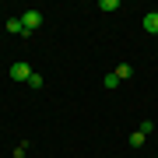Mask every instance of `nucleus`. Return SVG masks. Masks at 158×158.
Masks as SVG:
<instances>
[{"mask_svg": "<svg viewBox=\"0 0 158 158\" xmlns=\"http://www.w3.org/2000/svg\"><path fill=\"white\" fill-rule=\"evenodd\" d=\"M21 25H25V32L32 35V32L42 25V11H25V14H21Z\"/></svg>", "mask_w": 158, "mask_h": 158, "instance_id": "obj_1", "label": "nucleus"}, {"mask_svg": "<svg viewBox=\"0 0 158 158\" xmlns=\"http://www.w3.org/2000/svg\"><path fill=\"white\" fill-rule=\"evenodd\" d=\"M7 74H11V81H25V85H28V77H32V67H28V63H14V67L11 70H7Z\"/></svg>", "mask_w": 158, "mask_h": 158, "instance_id": "obj_2", "label": "nucleus"}, {"mask_svg": "<svg viewBox=\"0 0 158 158\" xmlns=\"http://www.w3.org/2000/svg\"><path fill=\"white\" fill-rule=\"evenodd\" d=\"M141 25H144V32H151V35H158V11H148Z\"/></svg>", "mask_w": 158, "mask_h": 158, "instance_id": "obj_3", "label": "nucleus"}, {"mask_svg": "<svg viewBox=\"0 0 158 158\" xmlns=\"http://www.w3.org/2000/svg\"><path fill=\"white\" fill-rule=\"evenodd\" d=\"M4 28L11 32V35H28V32H25V25H21V18H7V25H4Z\"/></svg>", "mask_w": 158, "mask_h": 158, "instance_id": "obj_4", "label": "nucleus"}, {"mask_svg": "<svg viewBox=\"0 0 158 158\" xmlns=\"http://www.w3.org/2000/svg\"><path fill=\"white\" fill-rule=\"evenodd\" d=\"M113 74H116V77H119V81H127V77H130V74H134V67H130V63H119V67H116Z\"/></svg>", "mask_w": 158, "mask_h": 158, "instance_id": "obj_5", "label": "nucleus"}, {"mask_svg": "<svg viewBox=\"0 0 158 158\" xmlns=\"http://www.w3.org/2000/svg\"><path fill=\"white\" fill-rule=\"evenodd\" d=\"M144 141H148V137H144V134H141V130H134V134H130V144H134V148H141V144H144Z\"/></svg>", "mask_w": 158, "mask_h": 158, "instance_id": "obj_6", "label": "nucleus"}, {"mask_svg": "<svg viewBox=\"0 0 158 158\" xmlns=\"http://www.w3.org/2000/svg\"><path fill=\"white\" fill-rule=\"evenodd\" d=\"M46 85V81H42V74H32V77H28V88H35V91H39Z\"/></svg>", "mask_w": 158, "mask_h": 158, "instance_id": "obj_7", "label": "nucleus"}, {"mask_svg": "<svg viewBox=\"0 0 158 158\" xmlns=\"http://www.w3.org/2000/svg\"><path fill=\"white\" fill-rule=\"evenodd\" d=\"M102 85H106V88H119V77H116V74H106V81H102Z\"/></svg>", "mask_w": 158, "mask_h": 158, "instance_id": "obj_8", "label": "nucleus"}, {"mask_svg": "<svg viewBox=\"0 0 158 158\" xmlns=\"http://www.w3.org/2000/svg\"><path fill=\"white\" fill-rule=\"evenodd\" d=\"M137 130H141V134L148 137V134H151V130H155V123H151V119H144V123H141V127H137Z\"/></svg>", "mask_w": 158, "mask_h": 158, "instance_id": "obj_9", "label": "nucleus"}, {"mask_svg": "<svg viewBox=\"0 0 158 158\" xmlns=\"http://www.w3.org/2000/svg\"><path fill=\"white\" fill-rule=\"evenodd\" d=\"M25 151H28V144H18L14 148V158H25Z\"/></svg>", "mask_w": 158, "mask_h": 158, "instance_id": "obj_10", "label": "nucleus"}]
</instances>
